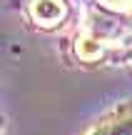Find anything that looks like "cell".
<instances>
[{
	"label": "cell",
	"instance_id": "obj_1",
	"mask_svg": "<svg viewBox=\"0 0 132 135\" xmlns=\"http://www.w3.org/2000/svg\"><path fill=\"white\" fill-rule=\"evenodd\" d=\"M92 135H132V108H127V110L120 118H115V120L102 123Z\"/></svg>",
	"mask_w": 132,
	"mask_h": 135
},
{
	"label": "cell",
	"instance_id": "obj_2",
	"mask_svg": "<svg viewBox=\"0 0 132 135\" xmlns=\"http://www.w3.org/2000/svg\"><path fill=\"white\" fill-rule=\"evenodd\" d=\"M60 13H62V8L57 3H52V0H40L35 5V15L40 20H55V18H60Z\"/></svg>",
	"mask_w": 132,
	"mask_h": 135
}]
</instances>
